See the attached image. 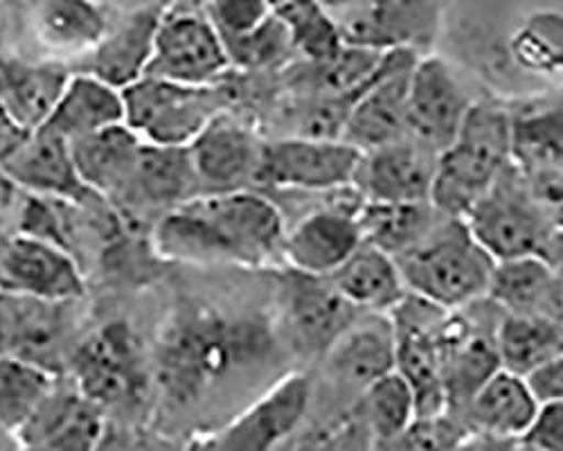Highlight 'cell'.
<instances>
[{"label": "cell", "mask_w": 563, "mask_h": 451, "mask_svg": "<svg viewBox=\"0 0 563 451\" xmlns=\"http://www.w3.org/2000/svg\"><path fill=\"white\" fill-rule=\"evenodd\" d=\"M8 354V337H5V328L3 321H0V356Z\"/></svg>", "instance_id": "obj_52"}, {"label": "cell", "mask_w": 563, "mask_h": 451, "mask_svg": "<svg viewBox=\"0 0 563 451\" xmlns=\"http://www.w3.org/2000/svg\"><path fill=\"white\" fill-rule=\"evenodd\" d=\"M59 377L25 359L0 356V431L16 438Z\"/></svg>", "instance_id": "obj_34"}, {"label": "cell", "mask_w": 563, "mask_h": 451, "mask_svg": "<svg viewBox=\"0 0 563 451\" xmlns=\"http://www.w3.org/2000/svg\"><path fill=\"white\" fill-rule=\"evenodd\" d=\"M500 369L530 377L563 354V326L543 316L503 314L496 328Z\"/></svg>", "instance_id": "obj_33"}, {"label": "cell", "mask_w": 563, "mask_h": 451, "mask_svg": "<svg viewBox=\"0 0 563 451\" xmlns=\"http://www.w3.org/2000/svg\"><path fill=\"white\" fill-rule=\"evenodd\" d=\"M361 309L341 296L330 278L287 268L279 294V319L289 348L302 356H322L358 319Z\"/></svg>", "instance_id": "obj_12"}, {"label": "cell", "mask_w": 563, "mask_h": 451, "mask_svg": "<svg viewBox=\"0 0 563 451\" xmlns=\"http://www.w3.org/2000/svg\"><path fill=\"white\" fill-rule=\"evenodd\" d=\"M507 451H539V449H534V447L526 444L523 440H514V442L509 444V449H507Z\"/></svg>", "instance_id": "obj_51"}, {"label": "cell", "mask_w": 563, "mask_h": 451, "mask_svg": "<svg viewBox=\"0 0 563 451\" xmlns=\"http://www.w3.org/2000/svg\"><path fill=\"white\" fill-rule=\"evenodd\" d=\"M541 257L556 271H563V229H552V233L548 235L543 249H541Z\"/></svg>", "instance_id": "obj_46"}, {"label": "cell", "mask_w": 563, "mask_h": 451, "mask_svg": "<svg viewBox=\"0 0 563 451\" xmlns=\"http://www.w3.org/2000/svg\"><path fill=\"white\" fill-rule=\"evenodd\" d=\"M476 102L444 57L419 55L408 79L406 129L415 141L442 152Z\"/></svg>", "instance_id": "obj_13"}, {"label": "cell", "mask_w": 563, "mask_h": 451, "mask_svg": "<svg viewBox=\"0 0 563 451\" xmlns=\"http://www.w3.org/2000/svg\"><path fill=\"white\" fill-rule=\"evenodd\" d=\"M124 94V124L143 143L190 147L197 135L232 105V90L219 84L195 86L143 77Z\"/></svg>", "instance_id": "obj_5"}, {"label": "cell", "mask_w": 563, "mask_h": 451, "mask_svg": "<svg viewBox=\"0 0 563 451\" xmlns=\"http://www.w3.org/2000/svg\"><path fill=\"white\" fill-rule=\"evenodd\" d=\"M264 139L228 111L217 116L190 150L203 195L255 190Z\"/></svg>", "instance_id": "obj_19"}, {"label": "cell", "mask_w": 563, "mask_h": 451, "mask_svg": "<svg viewBox=\"0 0 563 451\" xmlns=\"http://www.w3.org/2000/svg\"><path fill=\"white\" fill-rule=\"evenodd\" d=\"M330 280L361 311L390 314L408 296L395 257L365 242L334 271Z\"/></svg>", "instance_id": "obj_29"}, {"label": "cell", "mask_w": 563, "mask_h": 451, "mask_svg": "<svg viewBox=\"0 0 563 451\" xmlns=\"http://www.w3.org/2000/svg\"><path fill=\"white\" fill-rule=\"evenodd\" d=\"M230 66L246 73H268L275 68H285L296 57L289 30L273 14L257 30L223 41Z\"/></svg>", "instance_id": "obj_39"}, {"label": "cell", "mask_w": 563, "mask_h": 451, "mask_svg": "<svg viewBox=\"0 0 563 451\" xmlns=\"http://www.w3.org/2000/svg\"><path fill=\"white\" fill-rule=\"evenodd\" d=\"M275 451H341V442L332 429L311 427L307 431L298 429L287 442H282Z\"/></svg>", "instance_id": "obj_43"}, {"label": "cell", "mask_w": 563, "mask_h": 451, "mask_svg": "<svg viewBox=\"0 0 563 451\" xmlns=\"http://www.w3.org/2000/svg\"><path fill=\"white\" fill-rule=\"evenodd\" d=\"M419 53L388 51L382 68L354 98L341 139L361 152L388 145L408 135V79Z\"/></svg>", "instance_id": "obj_15"}, {"label": "cell", "mask_w": 563, "mask_h": 451, "mask_svg": "<svg viewBox=\"0 0 563 451\" xmlns=\"http://www.w3.org/2000/svg\"><path fill=\"white\" fill-rule=\"evenodd\" d=\"M521 440L539 451H563V402H539L537 416Z\"/></svg>", "instance_id": "obj_41"}, {"label": "cell", "mask_w": 563, "mask_h": 451, "mask_svg": "<svg viewBox=\"0 0 563 451\" xmlns=\"http://www.w3.org/2000/svg\"><path fill=\"white\" fill-rule=\"evenodd\" d=\"M442 19L444 0H361L339 28L356 48L419 53L435 41Z\"/></svg>", "instance_id": "obj_14"}, {"label": "cell", "mask_w": 563, "mask_h": 451, "mask_svg": "<svg viewBox=\"0 0 563 451\" xmlns=\"http://www.w3.org/2000/svg\"><path fill=\"white\" fill-rule=\"evenodd\" d=\"M0 292L79 302L86 296V278L68 249L14 233L0 255Z\"/></svg>", "instance_id": "obj_17"}, {"label": "cell", "mask_w": 563, "mask_h": 451, "mask_svg": "<svg viewBox=\"0 0 563 451\" xmlns=\"http://www.w3.org/2000/svg\"><path fill=\"white\" fill-rule=\"evenodd\" d=\"M68 377L104 414L133 406L147 393L143 356L133 334L122 323L107 326L77 343Z\"/></svg>", "instance_id": "obj_8"}, {"label": "cell", "mask_w": 563, "mask_h": 451, "mask_svg": "<svg viewBox=\"0 0 563 451\" xmlns=\"http://www.w3.org/2000/svg\"><path fill=\"white\" fill-rule=\"evenodd\" d=\"M322 359L336 382L363 393L369 384L395 371V328L390 314H361Z\"/></svg>", "instance_id": "obj_23"}, {"label": "cell", "mask_w": 563, "mask_h": 451, "mask_svg": "<svg viewBox=\"0 0 563 451\" xmlns=\"http://www.w3.org/2000/svg\"><path fill=\"white\" fill-rule=\"evenodd\" d=\"M230 70L223 41L203 12L167 10L161 14L145 77L208 86L223 81Z\"/></svg>", "instance_id": "obj_11"}, {"label": "cell", "mask_w": 563, "mask_h": 451, "mask_svg": "<svg viewBox=\"0 0 563 451\" xmlns=\"http://www.w3.org/2000/svg\"><path fill=\"white\" fill-rule=\"evenodd\" d=\"M552 278V266L541 255H526L494 264L487 300L503 314L539 316L541 300Z\"/></svg>", "instance_id": "obj_35"}, {"label": "cell", "mask_w": 563, "mask_h": 451, "mask_svg": "<svg viewBox=\"0 0 563 451\" xmlns=\"http://www.w3.org/2000/svg\"><path fill=\"white\" fill-rule=\"evenodd\" d=\"M408 294L442 309L487 298L496 260L468 231L464 217L444 215L406 253L395 257Z\"/></svg>", "instance_id": "obj_3"}, {"label": "cell", "mask_w": 563, "mask_h": 451, "mask_svg": "<svg viewBox=\"0 0 563 451\" xmlns=\"http://www.w3.org/2000/svg\"><path fill=\"white\" fill-rule=\"evenodd\" d=\"M0 167L25 195L68 204H81L96 197L81 184L73 161L70 141L48 124L30 131L21 147Z\"/></svg>", "instance_id": "obj_22"}, {"label": "cell", "mask_w": 563, "mask_h": 451, "mask_svg": "<svg viewBox=\"0 0 563 451\" xmlns=\"http://www.w3.org/2000/svg\"><path fill=\"white\" fill-rule=\"evenodd\" d=\"M509 57L537 77L563 73V14L534 12L509 36Z\"/></svg>", "instance_id": "obj_36"}, {"label": "cell", "mask_w": 563, "mask_h": 451, "mask_svg": "<svg viewBox=\"0 0 563 451\" xmlns=\"http://www.w3.org/2000/svg\"><path fill=\"white\" fill-rule=\"evenodd\" d=\"M514 161V113L498 102H476L455 139L440 152L431 204L464 217Z\"/></svg>", "instance_id": "obj_4"}, {"label": "cell", "mask_w": 563, "mask_h": 451, "mask_svg": "<svg viewBox=\"0 0 563 451\" xmlns=\"http://www.w3.org/2000/svg\"><path fill=\"white\" fill-rule=\"evenodd\" d=\"M84 188L96 197L122 199L143 141L122 122L70 143Z\"/></svg>", "instance_id": "obj_26"}, {"label": "cell", "mask_w": 563, "mask_h": 451, "mask_svg": "<svg viewBox=\"0 0 563 451\" xmlns=\"http://www.w3.org/2000/svg\"><path fill=\"white\" fill-rule=\"evenodd\" d=\"M468 231L496 260L541 255L552 226L537 204L528 174L511 161L494 186L464 215Z\"/></svg>", "instance_id": "obj_6"}, {"label": "cell", "mask_w": 563, "mask_h": 451, "mask_svg": "<svg viewBox=\"0 0 563 451\" xmlns=\"http://www.w3.org/2000/svg\"><path fill=\"white\" fill-rule=\"evenodd\" d=\"M12 231H10V226H8V219H5V212H0V255H3V251H5V246H8V242L12 240Z\"/></svg>", "instance_id": "obj_49"}, {"label": "cell", "mask_w": 563, "mask_h": 451, "mask_svg": "<svg viewBox=\"0 0 563 451\" xmlns=\"http://www.w3.org/2000/svg\"><path fill=\"white\" fill-rule=\"evenodd\" d=\"M537 409L539 399L528 380L500 369L468 399L462 414L478 436L521 440L537 416Z\"/></svg>", "instance_id": "obj_25"}, {"label": "cell", "mask_w": 563, "mask_h": 451, "mask_svg": "<svg viewBox=\"0 0 563 451\" xmlns=\"http://www.w3.org/2000/svg\"><path fill=\"white\" fill-rule=\"evenodd\" d=\"M124 122V94L92 73L70 75L62 98L45 122L70 143Z\"/></svg>", "instance_id": "obj_28"}, {"label": "cell", "mask_w": 563, "mask_h": 451, "mask_svg": "<svg viewBox=\"0 0 563 451\" xmlns=\"http://www.w3.org/2000/svg\"><path fill=\"white\" fill-rule=\"evenodd\" d=\"M440 152L404 135L399 141L361 154L354 188L365 201H431Z\"/></svg>", "instance_id": "obj_18"}, {"label": "cell", "mask_w": 563, "mask_h": 451, "mask_svg": "<svg viewBox=\"0 0 563 451\" xmlns=\"http://www.w3.org/2000/svg\"><path fill=\"white\" fill-rule=\"evenodd\" d=\"M539 402H563V354L526 377Z\"/></svg>", "instance_id": "obj_42"}, {"label": "cell", "mask_w": 563, "mask_h": 451, "mask_svg": "<svg viewBox=\"0 0 563 451\" xmlns=\"http://www.w3.org/2000/svg\"><path fill=\"white\" fill-rule=\"evenodd\" d=\"M19 449V440L5 431H0V451H16Z\"/></svg>", "instance_id": "obj_50"}, {"label": "cell", "mask_w": 563, "mask_h": 451, "mask_svg": "<svg viewBox=\"0 0 563 451\" xmlns=\"http://www.w3.org/2000/svg\"><path fill=\"white\" fill-rule=\"evenodd\" d=\"M316 3L339 23L345 14H350L361 3V0H316Z\"/></svg>", "instance_id": "obj_48"}, {"label": "cell", "mask_w": 563, "mask_h": 451, "mask_svg": "<svg viewBox=\"0 0 563 451\" xmlns=\"http://www.w3.org/2000/svg\"><path fill=\"white\" fill-rule=\"evenodd\" d=\"M73 305L0 292V321L8 337V354L55 375H68L70 356L77 348L70 343L68 311Z\"/></svg>", "instance_id": "obj_16"}, {"label": "cell", "mask_w": 563, "mask_h": 451, "mask_svg": "<svg viewBox=\"0 0 563 451\" xmlns=\"http://www.w3.org/2000/svg\"><path fill=\"white\" fill-rule=\"evenodd\" d=\"M363 416L379 449L399 440L417 420V404L406 380L393 371L363 391Z\"/></svg>", "instance_id": "obj_37"}, {"label": "cell", "mask_w": 563, "mask_h": 451, "mask_svg": "<svg viewBox=\"0 0 563 451\" xmlns=\"http://www.w3.org/2000/svg\"><path fill=\"white\" fill-rule=\"evenodd\" d=\"M199 195L203 190L190 150L143 143L120 201L167 212Z\"/></svg>", "instance_id": "obj_24"}, {"label": "cell", "mask_w": 563, "mask_h": 451, "mask_svg": "<svg viewBox=\"0 0 563 451\" xmlns=\"http://www.w3.org/2000/svg\"><path fill=\"white\" fill-rule=\"evenodd\" d=\"M356 204L343 201L307 212L287 229L282 246V264L307 276L330 278L334 271L363 244L356 219Z\"/></svg>", "instance_id": "obj_21"}, {"label": "cell", "mask_w": 563, "mask_h": 451, "mask_svg": "<svg viewBox=\"0 0 563 451\" xmlns=\"http://www.w3.org/2000/svg\"><path fill=\"white\" fill-rule=\"evenodd\" d=\"M30 131H25L8 111L0 105V165H3L27 139Z\"/></svg>", "instance_id": "obj_44"}, {"label": "cell", "mask_w": 563, "mask_h": 451, "mask_svg": "<svg viewBox=\"0 0 563 451\" xmlns=\"http://www.w3.org/2000/svg\"><path fill=\"white\" fill-rule=\"evenodd\" d=\"M203 14L221 41H228L257 30L275 10L268 0H203Z\"/></svg>", "instance_id": "obj_40"}, {"label": "cell", "mask_w": 563, "mask_h": 451, "mask_svg": "<svg viewBox=\"0 0 563 451\" xmlns=\"http://www.w3.org/2000/svg\"><path fill=\"white\" fill-rule=\"evenodd\" d=\"M539 316L563 326V271L552 268V278H550L545 296L541 300Z\"/></svg>", "instance_id": "obj_45"}, {"label": "cell", "mask_w": 563, "mask_h": 451, "mask_svg": "<svg viewBox=\"0 0 563 451\" xmlns=\"http://www.w3.org/2000/svg\"><path fill=\"white\" fill-rule=\"evenodd\" d=\"M361 154L343 139L282 135L264 141L255 190L334 195L354 186Z\"/></svg>", "instance_id": "obj_7"}, {"label": "cell", "mask_w": 563, "mask_h": 451, "mask_svg": "<svg viewBox=\"0 0 563 451\" xmlns=\"http://www.w3.org/2000/svg\"><path fill=\"white\" fill-rule=\"evenodd\" d=\"M107 32V14L96 0H38L36 34L53 53H92Z\"/></svg>", "instance_id": "obj_31"}, {"label": "cell", "mask_w": 563, "mask_h": 451, "mask_svg": "<svg viewBox=\"0 0 563 451\" xmlns=\"http://www.w3.org/2000/svg\"><path fill=\"white\" fill-rule=\"evenodd\" d=\"M70 73L62 64L0 62V105L25 129L51 120Z\"/></svg>", "instance_id": "obj_30"}, {"label": "cell", "mask_w": 563, "mask_h": 451, "mask_svg": "<svg viewBox=\"0 0 563 451\" xmlns=\"http://www.w3.org/2000/svg\"><path fill=\"white\" fill-rule=\"evenodd\" d=\"M311 402V377H282L217 438L212 451H275L302 425Z\"/></svg>", "instance_id": "obj_20"}, {"label": "cell", "mask_w": 563, "mask_h": 451, "mask_svg": "<svg viewBox=\"0 0 563 451\" xmlns=\"http://www.w3.org/2000/svg\"><path fill=\"white\" fill-rule=\"evenodd\" d=\"M275 14L289 30L296 55L309 64L332 59L345 45L339 23L316 0H285Z\"/></svg>", "instance_id": "obj_38"}, {"label": "cell", "mask_w": 563, "mask_h": 451, "mask_svg": "<svg viewBox=\"0 0 563 451\" xmlns=\"http://www.w3.org/2000/svg\"><path fill=\"white\" fill-rule=\"evenodd\" d=\"M446 311L449 309L412 294L390 311L395 328V371L406 380L415 395L417 420L446 414L438 345L440 323Z\"/></svg>", "instance_id": "obj_10"}, {"label": "cell", "mask_w": 563, "mask_h": 451, "mask_svg": "<svg viewBox=\"0 0 563 451\" xmlns=\"http://www.w3.org/2000/svg\"><path fill=\"white\" fill-rule=\"evenodd\" d=\"M268 3H271V6H273V10H275V8H279L282 3H285V0H268Z\"/></svg>", "instance_id": "obj_53"}, {"label": "cell", "mask_w": 563, "mask_h": 451, "mask_svg": "<svg viewBox=\"0 0 563 451\" xmlns=\"http://www.w3.org/2000/svg\"><path fill=\"white\" fill-rule=\"evenodd\" d=\"M485 300V298H483ZM483 300L460 309H449L440 323L438 345L446 414L464 411L476 391L500 371L496 328L503 311L487 321L481 314Z\"/></svg>", "instance_id": "obj_9"}, {"label": "cell", "mask_w": 563, "mask_h": 451, "mask_svg": "<svg viewBox=\"0 0 563 451\" xmlns=\"http://www.w3.org/2000/svg\"><path fill=\"white\" fill-rule=\"evenodd\" d=\"M277 339L262 316L195 309L183 314L161 339L156 382L169 402L190 406L232 371L260 366Z\"/></svg>", "instance_id": "obj_2"}, {"label": "cell", "mask_w": 563, "mask_h": 451, "mask_svg": "<svg viewBox=\"0 0 563 451\" xmlns=\"http://www.w3.org/2000/svg\"><path fill=\"white\" fill-rule=\"evenodd\" d=\"M19 188L12 184V178L0 167V212H8L19 204Z\"/></svg>", "instance_id": "obj_47"}, {"label": "cell", "mask_w": 563, "mask_h": 451, "mask_svg": "<svg viewBox=\"0 0 563 451\" xmlns=\"http://www.w3.org/2000/svg\"><path fill=\"white\" fill-rule=\"evenodd\" d=\"M161 14L163 10L147 8L133 12L118 28H109L98 48L90 53V73L120 90L129 88L137 79H143L154 55V41Z\"/></svg>", "instance_id": "obj_27"}, {"label": "cell", "mask_w": 563, "mask_h": 451, "mask_svg": "<svg viewBox=\"0 0 563 451\" xmlns=\"http://www.w3.org/2000/svg\"><path fill=\"white\" fill-rule=\"evenodd\" d=\"M440 217L442 212L431 201L382 204L363 199L356 208L363 242L393 257L415 246L433 229Z\"/></svg>", "instance_id": "obj_32"}, {"label": "cell", "mask_w": 563, "mask_h": 451, "mask_svg": "<svg viewBox=\"0 0 563 451\" xmlns=\"http://www.w3.org/2000/svg\"><path fill=\"white\" fill-rule=\"evenodd\" d=\"M287 219L260 190L199 195L161 215L152 246L161 260L260 268L282 262Z\"/></svg>", "instance_id": "obj_1"}]
</instances>
